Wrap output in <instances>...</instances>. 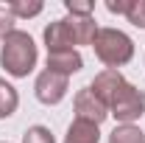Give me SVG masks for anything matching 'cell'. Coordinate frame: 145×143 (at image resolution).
Masks as SVG:
<instances>
[{"label": "cell", "instance_id": "obj_10", "mask_svg": "<svg viewBox=\"0 0 145 143\" xmlns=\"http://www.w3.org/2000/svg\"><path fill=\"white\" fill-rule=\"evenodd\" d=\"M72 36H75V45H92L95 34H98V23L95 17H67Z\"/></svg>", "mask_w": 145, "mask_h": 143}, {"label": "cell", "instance_id": "obj_14", "mask_svg": "<svg viewBox=\"0 0 145 143\" xmlns=\"http://www.w3.org/2000/svg\"><path fill=\"white\" fill-rule=\"evenodd\" d=\"M22 143H56V138H53V132H50L48 126L36 124V126H28V129H25Z\"/></svg>", "mask_w": 145, "mask_h": 143}, {"label": "cell", "instance_id": "obj_17", "mask_svg": "<svg viewBox=\"0 0 145 143\" xmlns=\"http://www.w3.org/2000/svg\"><path fill=\"white\" fill-rule=\"evenodd\" d=\"M14 14L8 11V6H0V39H6V36L14 31Z\"/></svg>", "mask_w": 145, "mask_h": 143}, {"label": "cell", "instance_id": "obj_15", "mask_svg": "<svg viewBox=\"0 0 145 143\" xmlns=\"http://www.w3.org/2000/svg\"><path fill=\"white\" fill-rule=\"evenodd\" d=\"M126 20L131 25H137V28H145V0H131L128 3Z\"/></svg>", "mask_w": 145, "mask_h": 143}, {"label": "cell", "instance_id": "obj_9", "mask_svg": "<svg viewBox=\"0 0 145 143\" xmlns=\"http://www.w3.org/2000/svg\"><path fill=\"white\" fill-rule=\"evenodd\" d=\"M64 143H101V126L87 124V121H72L67 126Z\"/></svg>", "mask_w": 145, "mask_h": 143}, {"label": "cell", "instance_id": "obj_5", "mask_svg": "<svg viewBox=\"0 0 145 143\" xmlns=\"http://www.w3.org/2000/svg\"><path fill=\"white\" fill-rule=\"evenodd\" d=\"M72 107H75V121H87V124H95L101 126L103 121L109 118V107L92 93L89 87L78 90L75 98H72Z\"/></svg>", "mask_w": 145, "mask_h": 143}, {"label": "cell", "instance_id": "obj_8", "mask_svg": "<svg viewBox=\"0 0 145 143\" xmlns=\"http://www.w3.org/2000/svg\"><path fill=\"white\" fill-rule=\"evenodd\" d=\"M81 68H84V56L78 51H53V54H48V70H53V73H61V76L70 79Z\"/></svg>", "mask_w": 145, "mask_h": 143}, {"label": "cell", "instance_id": "obj_16", "mask_svg": "<svg viewBox=\"0 0 145 143\" xmlns=\"http://www.w3.org/2000/svg\"><path fill=\"white\" fill-rule=\"evenodd\" d=\"M64 9L70 11V17H92L95 14V6L81 3V0H64Z\"/></svg>", "mask_w": 145, "mask_h": 143}, {"label": "cell", "instance_id": "obj_12", "mask_svg": "<svg viewBox=\"0 0 145 143\" xmlns=\"http://www.w3.org/2000/svg\"><path fill=\"white\" fill-rule=\"evenodd\" d=\"M109 143H145V132L134 124H117L109 135Z\"/></svg>", "mask_w": 145, "mask_h": 143}, {"label": "cell", "instance_id": "obj_3", "mask_svg": "<svg viewBox=\"0 0 145 143\" xmlns=\"http://www.w3.org/2000/svg\"><path fill=\"white\" fill-rule=\"evenodd\" d=\"M109 115L117 124H134L145 115V90L134 87L131 81H126L120 93L114 95V101L109 104Z\"/></svg>", "mask_w": 145, "mask_h": 143}, {"label": "cell", "instance_id": "obj_6", "mask_svg": "<svg viewBox=\"0 0 145 143\" xmlns=\"http://www.w3.org/2000/svg\"><path fill=\"white\" fill-rule=\"evenodd\" d=\"M123 84H126V79H123V73H120V70H109V68H103V70L92 79L89 90L109 107V104L114 101V95L120 93V87H123Z\"/></svg>", "mask_w": 145, "mask_h": 143}, {"label": "cell", "instance_id": "obj_7", "mask_svg": "<svg viewBox=\"0 0 145 143\" xmlns=\"http://www.w3.org/2000/svg\"><path fill=\"white\" fill-rule=\"evenodd\" d=\"M45 48H48V54H53V51H75V36H72L70 25H67V17L64 20H53L48 28H45Z\"/></svg>", "mask_w": 145, "mask_h": 143}, {"label": "cell", "instance_id": "obj_19", "mask_svg": "<svg viewBox=\"0 0 145 143\" xmlns=\"http://www.w3.org/2000/svg\"><path fill=\"white\" fill-rule=\"evenodd\" d=\"M0 143H8V140H0Z\"/></svg>", "mask_w": 145, "mask_h": 143}, {"label": "cell", "instance_id": "obj_2", "mask_svg": "<svg viewBox=\"0 0 145 143\" xmlns=\"http://www.w3.org/2000/svg\"><path fill=\"white\" fill-rule=\"evenodd\" d=\"M92 48H95V56L109 70H120L134 59V39L120 28H98Z\"/></svg>", "mask_w": 145, "mask_h": 143}, {"label": "cell", "instance_id": "obj_11", "mask_svg": "<svg viewBox=\"0 0 145 143\" xmlns=\"http://www.w3.org/2000/svg\"><path fill=\"white\" fill-rule=\"evenodd\" d=\"M17 107H20V95L14 90V84H8L6 79H0V121L11 118L17 112Z\"/></svg>", "mask_w": 145, "mask_h": 143}, {"label": "cell", "instance_id": "obj_13", "mask_svg": "<svg viewBox=\"0 0 145 143\" xmlns=\"http://www.w3.org/2000/svg\"><path fill=\"white\" fill-rule=\"evenodd\" d=\"M42 9H45V3H39V0H31V3L14 0V3H8V11L14 14V20H31L36 14H42Z\"/></svg>", "mask_w": 145, "mask_h": 143}, {"label": "cell", "instance_id": "obj_4", "mask_svg": "<svg viewBox=\"0 0 145 143\" xmlns=\"http://www.w3.org/2000/svg\"><path fill=\"white\" fill-rule=\"evenodd\" d=\"M67 90H70V79L61 76V73L48 70V68L39 73L36 81H34V95H36V101H42L45 107H56V104H61L64 95H67Z\"/></svg>", "mask_w": 145, "mask_h": 143}, {"label": "cell", "instance_id": "obj_1", "mask_svg": "<svg viewBox=\"0 0 145 143\" xmlns=\"http://www.w3.org/2000/svg\"><path fill=\"white\" fill-rule=\"evenodd\" d=\"M36 59H39V51H36V42L28 31L14 28L0 45V65L14 79H25L36 68Z\"/></svg>", "mask_w": 145, "mask_h": 143}, {"label": "cell", "instance_id": "obj_18", "mask_svg": "<svg viewBox=\"0 0 145 143\" xmlns=\"http://www.w3.org/2000/svg\"><path fill=\"white\" fill-rule=\"evenodd\" d=\"M128 3H131V0H106V9L112 11V14H123V17H126Z\"/></svg>", "mask_w": 145, "mask_h": 143}]
</instances>
